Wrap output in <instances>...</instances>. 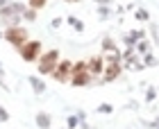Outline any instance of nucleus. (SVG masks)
I'll list each match as a JSON object with an SVG mask.
<instances>
[{"mask_svg": "<svg viewBox=\"0 0 159 129\" xmlns=\"http://www.w3.org/2000/svg\"><path fill=\"white\" fill-rule=\"evenodd\" d=\"M5 39H7V43H11L14 48H18V50H20L27 41H30V34H27L25 27L14 25V27H7V30H5Z\"/></svg>", "mask_w": 159, "mask_h": 129, "instance_id": "1", "label": "nucleus"}, {"mask_svg": "<svg viewBox=\"0 0 159 129\" xmlns=\"http://www.w3.org/2000/svg\"><path fill=\"white\" fill-rule=\"evenodd\" d=\"M59 63V52L57 50H48L39 57V73L41 75H52V70Z\"/></svg>", "mask_w": 159, "mask_h": 129, "instance_id": "2", "label": "nucleus"}, {"mask_svg": "<svg viewBox=\"0 0 159 129\" xmlns=\"http://www.w3.org/2000/svg\"><path fill=\"white\" fill-rule=\"evenodd\" d=\"M118 75H120V54L111 52L109 57H107V66L102 70V80L105 82H114Z\"/></svg>", "mask_w": 159, "mask_h": 129, "instance_id": "3", "label": "nucleus"}, {"mask_svg": "<svg viewBox=\"0 0 159 129\" xmlns=\"http://www.w3.org/2000/svg\"><path fill=\"white\" fill-rule=\"evenodd\" d=\"M91 82V75H89V70H86V61H77L73 63V73H70V84L73 86H86Z\"/></svg>", "mask_w": 159, "mask_h": 129, "instance_id": "4", "label": "nucleus"}, {"mask_svg": "<svg viewBox=\"0 0 159 129\" xmlns=\"http://www.w3.org/2000/svg\"><path fill=\"white\" fill-rule=\"evenodd\" d=\"M18 54L23 57L25 61H37L39 57L43 54V50H41V41H27L25 45L18 50Z\"/></svg>", "mask_w": 159, "mask_h": 129, "instance_id": "5", "label": "nucleus"}, {"mask_svg": "<svg viewBox=\"0 0 159 129\" xmlns=\"http://www.w3.org/2000/svg\"><path fill=\"white\" fill-rule=\"evenodd\" d=\"M70 73H73V63L66 61V59H61L59 63H57V68L52 70V80L59 82V84L70 82Z\"/></svg>", "mask_w": 159, "mask_h": 129, "instance_id": "6", "label": "nucleus"}, {"mask_svg": "<svg viewBox=\"0 0 159 129\" xmlns=\"http://www.w3.org/2000/svg\"><path fill=\"white\" fill-rule=\"evenodd\" d=\"M86 70H89V75L91 77H98V75H102V70H105V59L100 54H93L89 61H86Z\"/></svg>", "mask_w": 159, "mask_h": 129, "instance_id": "7", "label": "nucleus"}, {"mask_svg": "<svg viewBox=\"0 0 159 129\" xmlns=\"http://www.w3.org/2000/svg\"><path fill=\"white\" fill-rule=\"evenodd\" d=\"M37 125L43 127V129H48L50 127V116H48V113H39V116H37Z\"/></svg>", "mask_w": 159, "mask_h": 129, "instance_id": "8", "label": "nucleus"}, {"mask_svg": "<svg viewBox=\"0 0 159 129\" xmlns=\"http://www.w3.org/2000/svg\"><path fill=\"white\" fill-rule=\"evenodd\" d=\"M102 50H107L109 54L116 52V45H114V41H111V39H105V41H102Z\"/></svg>", "mask_w": 159, "mask_h": 129, "instance_id": "9", "label": "nucleus"}, {"mask_svg": "<svg viewBox=\"0 0 159 129\" xmlns=\"http://www.w3.org/2000/svg\"><path fill=\"white\" fill-rule=\"evenodd\" d=\"M46 2H48V0H30V7L37 11V9H41V7H46Z\"/></svg>", "mask_w": 159, "mask_h": 129, "instance_id": "10", "label": "nucleus"}, {"mask_svg": "<svg viewBox=\"0 0 159 129\" xmlns=\"http://www.w3.org/2000/svg\"><path fill=\"white\" fill-rule=\"evenodd\" d=\"M32 84H34V91H37V93H41V91H43V84H41L39 80H32Z\"/></svg>", "mask_w": 159, "mask_h": 129, "instance_id": "11", "label": "nucleus"}, {"mask_svg": "<svg viewBox=\"0 0 159 129\" xmlns=\"http://www.w3.org/2000/svg\"><path fill=\"white\" fill-rule=\"evenodd\" d=\"M68 127L75 129V127H77V118H68Z\"/></svg>", "mask_w": 159, "mask_h": 129, "instance_id": "12", "label": "nucleus"}, {"mask_svg": "<svg viewBox=\"0 0 159 129\" xmlns=\"http://www.w3.org/2000/svg\"><path fill=\"white\" fill-rule=\"evenodd\" d=\"M70 23H73V25L77 27V30H82V27H84V25H82V23H80V20H75V18H70Z\"/></svg>", "mask_w": 159, "mask_h": 129, "instance_id": "13", "label": "nucleus"}, {"mask_svg": "<svg viewBox=\"0 0 159 129\" xmlns=\"http://www.w3.org/2000/svg\"><path fill=\"white\" fill-rule=\"evenodd\" d=\"M139 52H148V43H141V45H139Z\"/></svg>", "mask_w": 159, "mask_h": 129, "instance_id": "14", "label": "nucleus"}, {"mask_svg": "<svg viewBox=\"0 0 159 129\" xmlns=\"http://www.w3.org/2000/svg\"><path fill=\"white\" fill-rule=\"evenodd\" d=\"M0 120H7V113H5L2 109H0Z\"/></svg>", "mask_w": 159, "mask_h": 129, "instance_id": "15", "label": "nucleus"}, {"mask_svg": "<svg viewBox=\"0 0 159 129\" xmlns=\"http://www.w3.org/2000/svg\"><path fill=\"white\" fill-rule=\"evenodd\" d=\"M66 2H80V0H66Z\"/></svg>", "mask_w": 159, "mask_h": 129, "instance_id": "16", "label": "nucleus"}]
</instances>
